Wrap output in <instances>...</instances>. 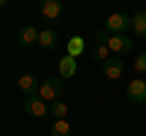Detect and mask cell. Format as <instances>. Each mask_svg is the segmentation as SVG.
Instances as JSON below:
<instances>
[{
    "instance_id": "obj_1",
    "label": "cell",
    "mask_w": 146,
    "mask_h": 136,
    "mask_svg": "<svg viewBox=\"0 0 146 136\" xmlns=\"http://www.w3.org/2000/svg\"><path fill=\"white\" fill-rule=\"evenodd\" d=\"M61 95H63V80L61 78H46L39 85V97L44 102H58Z\"/></svg>"
},
{
    "instance_id": "obj_2",
    "label": "cell",
    "mask_w": 146,
    "mask_h": 136,
    "mask_svg": "<svg viewBox=\"0 0 146 136\" xmlns=\"http://www.w3.org/2000/svg\"><path fill=\"white\" fill-rule=\"evenodd\" d=\"M129 27H131V17L124 15V12H112V15L105 20V29H107L110 34H124Z\"/></svg>"
},
{
    "instance_id": "obj_3",
    "label": "cell",
    "mask_w": 146,
    "mask_h": 136,
    "mask_svg": "<svg viewBox=\"0 0 146 136\" xmlns=\"http://www.w3.org/2000/svg\"><path fill=\"white\" fill-rule=\"evenodd\" d=\"M25 112L32 114V117H36V119H42V117H46L51 110L46 107V102H44L39 95H29V97H25Z\"/></svg>"
},
{
    "instance_id": "obj_4",
    "label": "cell",
    "mask_w": 146,
    "mask_h": 136,
    "mask_svg": "<svg viewBox=\"0 0 146 136\" xmlns=\"http://www.w3.org/2000/svg\"><path fill=\"white\" fill-rule=\"evenodd\" d=\"M127 100H129L131 105L146 102V80L144 78H136V80L129 83V88H127Z\"/></svg>"
},
{
    "instance_id": "obj_5",
    "label": "cell",
    "mask_w": 146,
    "mask_h": 136,
    "mask_svg": "<svg viewBox=\"0 0 146 136\" xmlns=\"http://www.w3.org/2000/svg\"><path fill=\"white\" fill-rule=\"evenodd\" d=\"M102 73L107 75V78H112V80L122 78V73H124V61H122V56L107 58V61L102 63Z\"/></svg>"
},
{
    "instance_id": "obj_6",
    "label": "cell",
    "mask_w": 146,
    "mask_h": 136,
    "mask_svg": "<svg viewBox=\"0 0 146 136\" xmlns=\"http://www.w3.org/2000/svg\"><path fill=\"white\" fill-rule=\"evenodd\" d=\"M39 12H42L46 20H61V15H63V5L58 3V0H42L39 3Z\"/></svg>"
},
{
    "instance_id": "obj_7",
    "label": "cell",
    "mask_w": 146,
    "mask_h": 136,
    "mask_svg": "<svg viewBox=\"0 0 146 136\" xmlns=\"http://www.w3.org/2000/svg\"><path fill=\"white\" fill-rule=\"evenodd\" d=\"M107 49L112 53H117V56H122V53H129L131 51V39H127L124 34H112L107 42Z\"/></svg>"
},
{
    "instance_id": "obj_8",
    "label": "cell",
    "mask_w": 146,
    "mask_h": 136,
    "mask_svg": "<svg viewBox=\"0 0 146 136\" xmlns=\"http://www.w3.org/2000/svg\"><path fill=\"white\" fill-rule=\"evenodd\" d=\"M36 42H39V32L32 24L22 27V29L17 32V44H20V46H32V44H36Z\"/></svg>"
},
{
    "instance_id": "obj_9",
    "label": "cell",
    "mask_w": 146,
    "mask_h": 136,
    "mask_svg": "<svg viewBox=\"0 0 146 136\" xmlns=\"http://www.w3.org/2000/svg\"><path fill=\"white\" fill-rule=\"evenodd\" d=\"M83 51H85V39L83 37H71L66 42V56H71V58H78V56H83Z\"/></svg>"
},
{
    "instance_id": "obj_10",
    "label": "cell",
    "mask_w": 146,
    "mask_h": 136,
    "mask_svg": "<svg viewBox=\"0 0 146 136\" xmlns=\"http://www.w3.org/2000/svg\"><path fill=\"white\" fill-rule=\"evenodd\" d=\"M76 73H78V63H76V58L63 56L61 61H58V78H73Z\"/></svg>"
},
{
    "instance_id": "obj_11",
    "label": "cell",
    "mask_w": 146,
    "mask_h": 136,
    "mask_svg": "<svg viewBox=\"0 0 146 136\" xmlns=\"http://www.w3.org/2000/svg\"><path fill=\"white\" fill-rule=\"evenodd\" d=\"M39 46L42 49H46V51H51V49H56L58 46V34H56V29H44V32H39Z\"/></svg>"
},
{
    "instance_id": "obj_12",
    "label": "cell",
    "mask_w": 146,
    "mask_h": 136,
    "mask_svg": "<svg viewBox=\"0 0 146 136\" xmlns=\"http://www.w3.org/2000/svg\"><path fill=\"white\" fill-rule=\"evenodd\" d=\"M17 85H20V90L27 95V97H29V95H36V92H39V83H36V78H34V75H29V73L22 75V78L17 80Z\"/></svg>"
},
{
    "instance_id": "obj_13",
    "label": "cell",
    "mask_w": 146,
    "mask_h": 136,
    "mask_svg": "<svg viewBox=\"0 0 146 136\" xmlns=\"http://www.w3.org/2000/svg\"><path fill=\"white\" fill-rule=\"evenodd\" d=\"M49 136H71V124H68L66 119H56V121L51 124Z\"/></svg>"
},
{
    "instance_id": "obj_14",
    "label": "cell",
    "mask_w": 146,
    "mask_h": 136,
    "mask_svg": "<svg viewBox=\"0 0 146 136\" xmlns=\"http://www.w3.org/2000/svg\"><path fill=\"white\" fill-rule=\"evenodd\" d=\"M131 29L139 34V37H146V12H136L131 17Z\"/></svg>"
},
{
    "instance_id": "obj_15",
    "label": "cell",
    "mask_w": 146,
    "mask_h": 136,
    "mask_svg": "<svg viewBox=\"0 0 146 136\" xmlns=\"http://www.w3.org/2000/svg\"><path fill=\"white\" fill-rule=\"evenodd\" d=\"M110 49H107V44H98V46H95V51H93V56H95V61H100V63H105L107 61V58H112L110 56Z\"/></svg>"
},
{
    "instance_id": "obj_16",
    "label": "cell",
    "mask_w": 146,
    "mask_h": 136,
    "mask_svg": "<svg viewBox=\"0 0 146 136\" xmlns=\"http://www.w3.org/2000/svg\"><path fill=\"white\" fill-rule=\"evenodd\" d=\"M51 114L56 117V119H66L68 105H66V102H61V100H58V102H54V105H51Z\"/></svg>"
},
{
    "instance_id": "obj_17",
    "label": "cell",
    "mask_w": 146,
    "mask_h": 136,
    "mask_svg": "<svg viewBox=\"0 0 146 136\" xmlns=\"http://www.w3.org/2000/svg\"><path fill=\"white\" fill-rule=\"evenodd\" d=\"M134 71H139V73H146V53H139V56L134 58Z\"/></svg>"
},
{
    "instance_id": "obj_18",
    "label": "cell",
    "mask_w": 146,
    "mask_h": 136,
    "mask_svg": "<svg viewBox=\"0 0 146 136\" xmlns=\"http://www.w3.org/2000/svg\"><path fill=\"white\" fill-rule=\"evenodd\" d=\"M110 37H112V34H110L107 29H100L98 34H95V39H98L100 44H107V42H110Z\"/></svg>"
},
{
    "instance_id": "obj_19",
    "label": "cell",
    "mask_w": 146,
    "mask_h": 136,
    "mask_svg": "<svg viewBox=\"0 0 146 136\" xmlns=\"http://www.w3.org/2000/svg\"><path fill=\"white\" fill-rule=\"evenodd\" d=\"M7 5V0H0V7H5Z\"/></svg>"
},
{
    "instance_id": "obj_20",
    "label": "cell",
    "mask_w": 146,
    "mask_h": 136,
    "mask_svg": "<svg viewBox=\"0 0 146 136\" xmlns=\"http://www.w3.org/2000/svg\"><path fill=\"white\" fill-rule=\"evenodd\" d=\"M144 80H146V78H144Z\"/></svg>"
}]
</instances>
